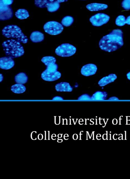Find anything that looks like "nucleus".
Wrapping results in <instances>:
<instances>
[{
	"instance_id": "15",
	"label": "nucleus",
	"mask_w": 130,
	"mask_h": 179,
	"mask_svg": "<svg viewBox=\"0 0 130 179\" xmlns=\"http://www.w3.org/2000/svg\"><path fill=\"white\" fill-rule=\"evenodd\" d=\"M15 82L17 83L23 85L27 82L28 77L25 73H20L15 76Z\"/></svg>"
},
{
	"instance_id": "5",
	"label": "nucleus",
	"mask_w": 130,
	"mask_h": 179,
	"mask_svg": "<svg viewBox=\"0 0 130 179\" xmlns=\"http://www.w3.org/2000/svg\"><path fill=\"white\" fill-rule=\"evenodd\" d=\"M45 32L51 35H57L60 34L63 30L62 25L59 22L51 21L47 22L43 27Z\"/></svg>"
},
{
	"instance_id": "8",
	"label": "nucleus",
	"mask_w": 130,
	"mask_h": 179,
	"mask_svg": "<svg viewBox=\"0 0 130 179\" xmlns=\"http://www.w3.org/2000/svg\"><path fill=\"white\" fill-rule=\"evenodd\" d=\"M61 76L60 72L48 71L45 70L42 74V78L43 80L48 81H53L58 80Z\"/></svg>"
},
{
	"instance_id": "31",
	"label": "nucleus",
	"mask_w": 130,
	"mask_h": 179,
	"mask_svg": "<svg viewBox=\"0 0 130 179\" xmlns=\"http://www.w3.org/2000/svg\"><path fill=\"white\" fill-rule=\"evenodd\" d=\"M127 78L128 80H130V72L127 74Z\"/></svg>"
},
{
	"instance_id": "12",
	"label": "nucleus",
	"mask_w": 130,
	"mask_h": 179,
	"mask_svg": "<svg viewBox=\"0 0 130 179\" xmlns=\"http://www.w3.org/2000/svg\"><path fill=\"white\" fill-rule=\"evenodd\" d=\"M55 89L58 92H71L72 91L73 88L69 83L62 82L56 85Z\"/></svg>"
},
{
	"instance_id": "14",
	"label": "nucleus",
	"mask_w": 130,
	"mask_h": 179,
	"mask_svg": "<svg viewBox=\"0 0 130 179\" xmlns=\"http://www.w3.org/2000/svg\"><path fill=\"white\" fill-rule=\"evenodd\" d=\"M30 38L32 42H42L44 39V35L40 32L36 31L31 33Z\"/></svg>"
},
{
	"instance_id": "21",
	"label": "nucleus",
	"mask_w": 130,
	"mask_h": 179,
	"mask_svg": "<svg viewBox=\"0 0 130 179\" xmlns=\"http://www.w3.org/2000/svg\"><path fill=\"white\" fill-rule=\"evenodd\" d=\"M74 19L72 17L67 16L63 18L61 22L63 25L66 27L69 26L73 23Z\"/></svg>"
},
{
	"instance_id": "28",
	"label": "nucleus",
	"mask_w": 130,
	"mask_h": 179,
	"mask_svg": "<svg viewBox=\"0 0 130 179\" xmlns=\"http://www.w3.org/2000/svg\"><path fill=\"white\" fill-rule=\"evenodd\" d=\"M62 97L60 96H55L52 99V100H63Z\"/></svg>"
},
{
	"instance_id": "11",
	"label": "nucleus",
	"mask_w": 130,
	"mask_h": 179,
	"mask_svg": "<svg viewBox=\"0 0 130 179\" xmlns=\"http://www.w3.org/2000/svg\"><path fill=\"white\" fill-rule=\"evenodd\" d=\"M117 76L115 74H109L107 76L104 77L101 79L98 82V84L101 87H103L112 83L117 79Z\"/></svg>"
},
{
	"instance_id": "30",
	"label": "nucleus",
	"mask_w": 130,
	"mask_h": 179,
	"mask_svg": "<svg viewBox=\"0 0 130 179\" xmlns=\"http://www.w3.org/2000/svg\"><path fill=\"white\" fill-rule=\"evenodd\" d=\"M109 100H117L118 99L116 97H112L109 99Z\"/></svg>"
},
{
	"instance_id": "19",
	"label": "nucleus",
	"mask_w": 130,
	"mask_h": 179,
	"mask_svg": "<svg viewBox=\"0 0 130 179\" xmlns=\"http://www.w3.org/2000/svg\"><path fill=\"white\" fill-rule=\"evenodd\" d=\"M60 7V3L58 2H51L47 6L48 11L49 12H53L58 10Z\"/></svg>"
},
{
	"instance_id": "17",
	"label": "nucleus",
	"mask_w": 130,
	"mask_h": 179,
	"mask_svg": "<svg viewBox=\"0 0 130 179\" xmlns=\"http://www.w3.org/2000/svg\"><path fill=\"white\" fill-rule=\"evenodd\" d=\"M11 90L15 93L22 94L26 91V88L22 84L17 83L12 86Z\"/></svg>"
},
{
	"instance_id": "22",
	"label": "nucleus",
	"mask_w": 130,
	"mask_h": 179,
	"mask_svg": "<svg viewBox=\"0 0 130 179\" xmlns=\"http://www.w3.org/2000/svg\"><path fill=\"white\" fill-rule=\"evenodd\" d=\"M51 2L50 0H35V4L38 8H47V6Z\"/></svg>"
},
{
	"instance_id": "13",
	"label": "nucleus",
	"mask_w": 130,
	"mask_h": 179,
	"mask_svg": "<svg viewBox=\"0 0 130 179\" xmlns=\"http://www.w3.org/2000/svg\"><path fill=\"white\" fill-rule=\"evenodd\" d=\"M86 7L91 11H96L106 9L108 8V5L103 4L93 3L88 4Z\"/></svg>"
},
{
	"instance_id": "7",
	"label": "nucleus",
	"mask_w": 130,
	"mask_h": 179,
	"mask_svg": "<svg viewBox=\"0 0 130 179\" xmlns=\"http://www.w3.org/2000/svg\"><path fill=\"white\" fill-rule=\"evenodd\" d=\"M13 15V11L10 6L0 4V20H8L12 19Z\"/></svg>"
},
{
	"instance_id": "23",
	"label": "nucleus",
	"mask_w": 130,
	"mask_h": 179,
	"mask_svg": "<svg viewBox=\"0 0 130 179\" xmlns=\"http://www.w3.org/2000/svg\"><path fill=\"white\" fill-rule=\"evenodd\" d=\"M116 24L119 26H124L126 24V19L124 15H120L117 18L115 21Z\"/></svg>"
},
{
	"instance_id": "20",
	"label": "nucleus",
	"mask_w": 130,
	"mask_h": 179,
	"mask_svg": "<svg viewBox=\"0 0 130 179\" xmlns=\"http://www.w3.org/2000/svg\"><path fill=\"white\" fill-rule=\"evenodd\" d=\"M42 62L47 67L50 65L55 63L56 59L53 56H47L42 59Z\"/></svg>"
},
{
	"instance_id": "25",
	"label": "nucleus",
	"mask_w": 130,
	"mask_h": 179,
	"mask_svg": "<svg viewBox=\"0 0 130 179\" xmlns=\"http://www.w3.org/2000/svg\"><path fill=\"white\" fill-rule=\"evenodd\" d=\"M14 0H0V4L6 6H10L12 4Z\"/></svg>"
},
{
	"instance_id": "3",
	"label": "nucleus",
	"mask_w": 130,
	"mask_h": 179,
	"mask_svg": "<svg viewBox=\"0 0 130 179\" xmlns=\"http://www.w3.org/2000/svg\"><path fill=\"white\" fill-rule=\"evenodd\" d=\"M2 33L6 38H15L18 41L23 44H26L28 42V38L22 32L21 29L16 25H9L4 27Z\"/></svg>"
},
{
	"instance_id": "6",
	"label": "nucleus",
	"mask_w": 130,
	"mask_h": 179,
	"mask_svg": "<svg viewBox=\"0 0 130 179\" xmlns=\"http://www.w3.org/2000/svg\"><path fill=\"white\" fill-rule=\"evenodd\" d=\"M110 19L108 15L104 13H99L92 16L90 21L93 26H100L108 22Z\"/></svg>"
},
{
	"instance_id": "24",
	"label": "nucleus",
	"mask_w": 130,
	"mask_h": 179,
	"mask_svg": "<svg viewBox=\"0 0 130 179\" xmlns=\"http://www.w3.org/2000/svg\"><path fill=\"white\" fill-rule=\"evenodd\" d=\"M122 6L125 9H130V0H124L122 3Z\"/></svg>"
},
{
	"instance_id": "16",
	"label": "nucleus",
	"mask_w": 130,
	"mask_h": 179,
	"mask_svg": "<svg viewBox=\"0 0 130 179\" xmlns=\"http://www.w3.org/2000/svg\"><path fill=\"white\" fill-rule=\"evenodd\" d=\"M108 93L105 92L97 91L91 97V99L95 100H104L108 97Z\"/></svg>"
},
{
	"instance_id": "9",
	"label": "nucleus",
	"mask_w": 130,
	"mask_h": 179,
	"mask_svg": "<svg viewBox=\"0 0 130 179\" xmlns=\"http://www.w3.org/2000/svg\"><path fill=\"white\" fill-rule=\"evenodd\" d=\"M97 67L95 65L90 63L84 65L82 68L81 73L83 75L88 76L95 74Z\"/></svg>"
},
{
	"instance_id": "26",
	"label": "nucleus",
	"mask_w": 130,
	"mask_h": 179,
	"mask_svg": "<svg viewBox=\"0 0 130 179\" xmlns=\"http://www.w3.org/2000/svg\"><path fill=\"white\" fill-rule=\"evenodd\" d=\"M78 99L79 100H88L91 99V97L88 94H84L79 96Z\"/></svg>"
},
{
	"instance_id": "10",
	"label": "nucleus",
	"mask_w": 130,
	"mask_h": 179,
	"mask_svg": "<svg viewBox=\"0 0 130 179\" xmlns=\"http://www.w3.org/2000/svg\"><path fill=\"white\" fill-rule=\"evenodd\" d=\"M15 62L13 58L7 57L0 58V68L5 70H8L14 66Z\"/></svg>"
},
{
	"instance_id": "29",
	"label": "nucleus",
	"mask_w": 130,
	"mask_h": 179,
	"mask_svg": "<svg viewBox=\"0 0 130 179\" xmlns=\"http://www.w3.org/2000/svg\"><path fill=\"white\" fill-rule=\"evenodd\" d=\"M126 24L130 25V15L126 19Z\"/></svg>"
},
{
	"instance_id": "18",
	"label": "nucleus",
	"mask_w": 130,
	"mask_h": 179,
	"mask_svg": "<svg viewBox=\"0 0 130 179\" xmlns=\"http://www.w3.org/2000/svg\"><path fill=\"white\" fill-rule=\"evenodd\" d=\"M15 15L18 19L22 20L27 19L29 16L28 11L25 9H19L15 13Z\"/></svg>"
},
{
	"instance_id": "27",
	"label": "nucleus",
	"mask_w": 130,
	"mask_h": 179,
	"mask_svg": "<svg viewBox=\"0 0 130 179\" xmlns=\"http://www.w3.org/2000/svg\"><path fill=\"white\" fill-rule=\"evenodd\" d=\"M68 1V0H50V1L51 2H57L58 3H62V2H67Z\"/></svg>"
},
{
	"instance_id": "32",
	"label": "nucleus",
	"mask_w": 130,
	"mask_h": 179,
	"mask_svg": "<svg viewBox=\"0 0 130 179\" xmlns=\"http://www.w3.org/2000/svg\"><path fill=\"white\" fill-rule=\"evenodd\" d=\"M3 77L2 74H1V82L3 80Z\"/></svg>"
},
{
	"instance_id": "1",
	"label": "nucleus",
	"mask_w": 130,
	"mask_h": 179,
	"mask_svg": "<svg viewBox=\"0 0 130 179\" xmlns=\"http://www.w3.org/2000/svg\"><path fill=\"white\" fill-rule=\"evenodd\" d=\"M124 45L123 32L120 29L113 30L100 40L99 46L102 50L111 52L122 47Z\"/></svg>"
},
{
	"instance_id": "4",
	"label": "nucleus",
	"mask_w": 130,
	"mask_h": 179,
	"mask_svg": "<svg viewBox=\"0 0 130 179\" xmlns=\"http://www.w3.org/2000/svg\"><path fill=\"white\" fill-rule=\"evenodd\" d=\"M76 49L73 45L69 44H63L57 47L55 53L57 55L61 57H69L76 53Z\"/></svg>"
},
{
	"instance_id": "2",
	"label": "nucleus",
	"mask_w": 130,
	"mask_h": 179,
	"mask_svg": "<svg viewBox=\"0 0 130 179\" xmlns=\"http://www.w3.org/2000/svg\"><path fill=\"white\" fill-rule=\"evenodd\" d=\"M2 46L6 56L13 59L19 57L25 53L23 47L17 40H6L3 43Z\"/></svg>"
}]
</instances>
